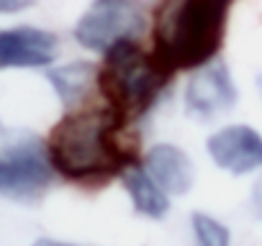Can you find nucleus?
Segmentation results:
<instances>
[{"label":"nucleus","instance_id":"f257e3e1","mask_svg":"<svg viewBox=\"0 0 262 246\" xmlns=\"http://www.w3.org/2000/svg\"><path fill=\"white\" fill-rule=\"evenodd\" d=\"M121 115L111 105L75 108L49 134L47 154L52 169L75 182H95L121 172L128 159L118 144Z\"/></svg>","mask_w":262,"mask_h":246},{"label":"nucleus","instance_id":"f03ea898","mask_svg":"<svg viewBox=\"0 0 262 246\" xmlns=\"http://www.w3.org/2000/svg\"><path fill=\"white\" fill-rule=\"evenodd\" d=\"M229 8L231 0H160L152 23V52L170 72L213 62Z\"/></svg>","mask_w":262,"mask_h":246},{"label":"nucleus","instance_id":"7ed1b4c3","mask_svg":"<svg viewBox=\"0 0 262 246\" xmlns=\"http://www.w3.org/2000/svg\"><path fill=\"white\" fill-rule=\"evenodd\" d=\"M170 69L157 59L155 52L139 46L137 39L121 41L103 54L98 67V87L121 118H137L155 108L160 100Z\"/></svg>","mask_w":262,"mask_h":246},{"label":"nucleus","instance_id":"20e7f679","mask_svg":"<svg viewBox=\"0 0 262 246\" xmlns=\"http://www.w3.org/2000/svg\"><path fill=\"white\" fill-rule=\"evenodd\" d=\"M52 172L47 146L31 134H13L0 146V195L34 203L47 192Z\"/></svg>","mask_w":262,"mask_h":246},{"label":"nucleus","instance_id":"39448f33","mask_svg":"<svg viewBox=\"0 0 262 246\" xmlns=\"http://www.w3.org/2000/svg\"><path fill=\"white\" fill-rule=\"evenodd\" d=\"M144 26L147 16L139 0H93L75 21L72 36L82 49L105 54L121 41L139 39Z\"/></svg>","mask_w":262,"mask_h":246},{"label":"nucleus","instance_id":"423d86ee","mask_svg":"<svg viewBox=\"0 0 262 246\" xmlns=\"http://www.w3.org/2000/svg\"><path fill=\"white\" fill-rule=\"evenodd\" d=\"M185 113L195 120H213L236 105V85L231 69L224 62H208L198 67L183 92Z\"/></svg>","mask_w":262,"mask_h":246},{"label":"nucleus","instance_id":"0eeeda50","mask_svg":"<svg viewBox=\"0 0 262 246\" xmlns=\"http://www.w3.org/2000/svg\"><path fill=\"white\" fill-rule=\"evenodd\" d=\"M213 164L229 175H249L262 169V134L247 123H234L213 131L206 141Z\"/></svg>","mask_w":262,"mask_h":246},{"label":"nucleus","instance_id":"6e6552de","mask_svg":"<svg viewBox=\"0 0 262 246\" xmlns=\"http://www.w3.org/2000/svg\"><path fill=\"white\" fill-rule=\"evenodd\" d=\"M59 39L39 26L0 29V69H41L57 59Z\"/></svg>","mask_w":262,"mask_h":246},{"label":"nucleus","instance_id":"1a4fd4ad","mask_svg":"<svg viewBox=\"0 0 262 246\" xmlns=\"http://www.w3.org/2000/svg\"><path fill=\"white\" fill-rule=\"evenodd\" d=\"M144 169L152 175V180L172 198V195H188L195 185V167L185 149L175 144H155L144 157Z\"/></svg>","mask_w":262,"mask_h":246},{"label":"nucleus","instance_id":"9d476101","mask_svg":"<svg viewBox=\"0 0 262 246\" xmlns=\"http://www.w3.org/2000/svg\"><path fill=\"white\" fill-rule=\"evenodd\" d=\"M121 185L126 190V195L131 198L134 210L149 220H162L170 213V195L152 180V175L144 169V164L139 162H128L121 172Z\"/></svg>","mask_w":262,"mask_h":246},{"label":"nucleus","instance_id":"9b49d317","mask_svg":"<svg viewBox=\"0 0 262 246\" xmlns=\"http://www.w3.org/2000/svg\"><path fill=\"white\" fill-rule=\"evenodd\" d=\"M47 80L52 82L64 108H77L85 100V95L98 85V67H93L90 62H70L59 67H47Z\"/></svg>","mask_w":262,"mask_h":246},{"label":"nucleus","instance_id":"f8f14e48","mask_svg":"<svg viewBox=\"0 0 262 246\" xmlns=\"http://www.w3.org/2000/svg\"><path fill=\"white\" fill-rule=\"evenodd\" d=\"M190 228L195 246H231V231L208 213H193Z\"/></svg>","mask_w":262,"mask_h":246},{"label":"nucleus","instance_id":"ddd939ff","mask_svg":"<svg viewBox=\"0 0 262 246\" xmlns=\"http://www.w3.org/2000/svg\"><path fill=\"white\" fill-rule=\"evenodd\" d=\"M249 205H252V213H254V218H259V220H262V175L257 177V182H254V187H252Z\"/></svg>","mask_w":262,"mask_h":246},{"label":"nucleus","instance_id":"4468645a","mask_svg":"<svg viewBox=\"0 0 262 246\" xmlns=\"http://www.w3.org/2000/svg\"><path fill=\"white\" fill-rule=\"evenodd\" d=\"M34 6V0H0V16L3 13H18Z\"/></svg>","mask_w":262,"mask_h":246},{"label":"nucleus","instance_id":"2eb2a0df","mask_svg":"<svg viewBox=\"0 0 262 246\" xmlns=\"http://www.w3.org/2000/svg\"><path fill=\"white\" fill-rule=\"evenodd\" d=\"M31 246H82V243H70V241H57V238H39Z\"/></svg>","mask_w":262,"mask_h":246},{"label":"nucleus","instance_id":"dca6fc26","mask_svg":"<svg viewBox=\"0 0 262 246\" xmlns=\"http://www.w3.org/2000/svg\"><path fill=\"white\" fill-rule=\"evenodd\" d=\"M257 92H259V97H262V72L257 75Z\"/></svg>","mask_w":262,"mask_h":246}]
</instances>
